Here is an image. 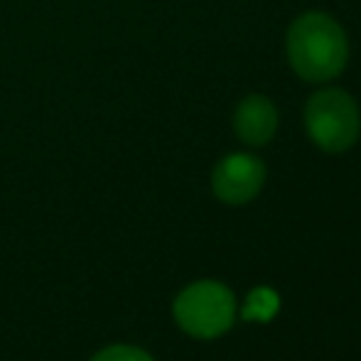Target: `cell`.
Returning <instances> with one entry per match:
<instances>
[{
	"label": "cell",
	"instance_id": "3",
	"mask_svg": "<svg viewBox=\"0 0 361 361\" xmlns=\"http://www.w3.org/2000/svg\"><path fill=\"white\" fill-rule=\"evenodd\" d=\"M172 312L187 334L197 339H214L231 327L236 302L226 286L216 281H200L177 295Z\"/></svg>",
	"mask_w": 361,
	"mask_h": 361
},
{
	"label": "cell",
	"instance_id": "4",
	"mask_svg": "<svg viewBox=\"0 0 361 361\" xmlns=\"http://www.w3.org/2000/svg\"><path fill=\"white\" fill-rule=\"evenodd\" d=\"M263 182H266V165L261 157L233 152L214 167L212 190L224 204H246L261 192Z\"/></svg>",
	"mask_w": 361,
	"mask_h": 361
},
{
	"label": "cell",
	"instance_id": "5",
	"mask_svg": "<svg viewBox=\"0 0 361 361\" xmlns=\"http://www.w3.org/2000/svg\"><path fill=\"white\" fill-rule=\"evenodd\" d=\"M233 130L238 140L251 147L271 143L278 130V109L263 94H251L241 99L233 114Z\"/></svg>",
	"mask_w": 361,
	"mask_h": 361
},
{
	"label": "cell",
	"instance_id": "7",
	"mask_svg": "<svg viewBox=\"0 0 361 361\" xmlns=\"http://www.w3.org/2000/svg\"><path fill=\"white\" fill-rule=\"evenodd\" d=\"M91 361H155L147 352L140 347H130V344H114V347L101 349L94 354Z\"/></svg>",
	"mask_w": 361,
	"mask_h": 361
},
{
	"label": "cell",
	"instance_id": "1",
	"mask_svg": "<svg viewBox=\"0 0 361 361\" xmlns=\"http://www.w3.org/2000/svg\"><path fill=\"white\" fill-rule=\"evenodd\" d=\"M286 52L293 72L310 84L332 81L347 69L349 39L342 25L327 13H302L286 35Z\"/></svg>",
	"mask_w": 361,
	"mask_h": 361
},
{
	"label": "cell",
	"instance_id": "6",
	"mask_svg": "<svg viewBox=\"0 0 361 361\" xmlns=\"http://www.w3.org/2000/svg\"><path fill=\"white\" fill-rule=\"evenodd\" d=\"M281 307V298L273 293L271 288H256L248 295L246 305H243V319H258V322H268L278 314Z\"/></svg>",
	"mask_w": 361,
	"mask_h": 361
},
{
	"label": "cell",
	"instance_id": "2",
	"mask_svg": "<svg viewBox=\"0 0 361 361\" xmlns=\"http://www.w3.org/2000/svg\"><path fill=\"white\" fill-rule=\"evenodd\" d=\"M305 130L324 152H347L361 135V111L344 89H322L305 104Z\"/></svg>",
	"mask_w": 361,
	"mask_h": 361
}]
</instances>
